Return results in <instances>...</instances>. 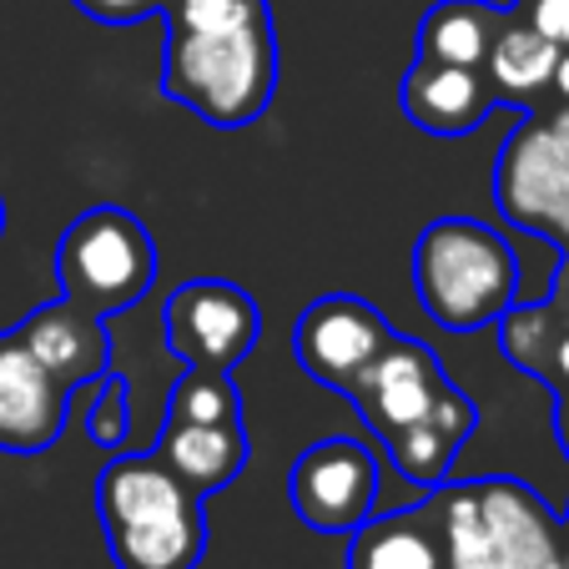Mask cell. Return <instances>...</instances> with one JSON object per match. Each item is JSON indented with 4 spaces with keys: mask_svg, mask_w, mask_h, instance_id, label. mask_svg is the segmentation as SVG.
<instances>
[{
    "mask_svg": "<svg viewBox=\"0 0 569 569\" xmlns=\"http://www.w3.org/2000/svg\"><path fill=\"white\" fill-rule=\"evenodd\" d=\"M0 232H6V202H0Z\"/></svg>",
    "mask_w": 569,
    "mask_h": 569,
    "instance_id": "30",
    "label": "cell"
},
{
    "mask_svg": "<svg viewBox=\"0 0 569 569\" xmlns=\"http://www.w3.org/2000/svg\"><path fill=\"white\" fill-rule=\"evenodd\" d=\"M398 107L429 137H469L489 111H495V91L483 81V71L469 66H443V61H413L398 87Z\"/></svg>",
    "mask_w": 569,
    "mask_h": 569,
    "instance_id": "13",
    "label": "cell"
},
{
    "mask_svg": "<svg viewBox=\"0 0 569 569\" xmlns=\"http://www.w3.org/2000/svg\"><path fill=\"white\" fill-rule=\"evenodd\" d=\"M443 383H449V378H443L433 348L419 343V338L393 333V343L363 368V378L348 388V398H353L358 419H363L378 439H388V433L419 423L423 413L433 409V398L443 393Z\"/></svg>",
    "mask_w": 569,
    "mask_h": 569,
    "instance_id": "10",
    "label": "cell"
},
{
    "mask_svg": "<svg viewBox=\"0 0 569 569\" xmlns=\"http://www.w3.org/2000/svg\"><path fill=\"white\" fill-rule=\"evenodd\" d=\"M167 348L187 368H227L232 373L262 338V312L227 278H192L161 308Z\"/></svg>",
    "mask_w": 569,
    "mask_h": 569,
    "instance_id": "6",
    "label": "cell"
},
{
    "mask_svg": "<svg viewBox=\"0 0 569 569\" xmlns=\"http://www.w3.org/2000/svg\"><path fill=\"white\" fill-rule=\"evenodd\" d=\"M505 16L509 11H499L489 0H439L419 26V56L423 61L479 71L499 36V26H505Z\"/></svg>",
    "mask_w": 569,
    "mask_h": 569,
    "instance_id": "19",
    "label": "cell"
},
{
    "mask_svg": "<svg viewBox=\"0 0 569 569\" xmlns=\"http://www.w3.org/2000/svg\"><path fill=\"white\" fill-rule=\"evenodd\" d=\"M288 499L312 535H353L378 505V459L358 439H318L298 453Z\"/></svg>",
    "mask_w": 569,
    "mask_h": 569,
    "instance_id": "7",
    "label": "cell"
},
{
    "mask_svg": "<svg viewBox=\"0 0 569 569\" xmlns=\"http://www.w3.org/2000/svg\"><path fill=\"white\" fill-rule=\"evenodd\" d=\"M549 298L569 312V252H565V262H559V272H555V292H549Z\"/></svg>",
    "mask_w": 569,
    "mask_h": 569,
    "instance_id": "28",
    "label": "cell"
},
{
    "mask_svg": "<svg viewBox=\"0 0 569 569\" xmlns=\"http://www.w3.org/2000/svg\"><path fill=\"white\" fill-rule=\"evenodd\" d=\"M545 131H549V137H555V147L565 151V161H569V107H565V101H559V111L545 121Z\"/></svg>",
    "mask_w": 569,
    "mask_h": 569,
    "instance_id": "25",
    "label": "cell"
},
{
    "mask_svg": "<svg viewBox=\"0 0 569 569\" xmlns=\"http://www.w3.org/2000/svg\"><path fill=\"white\" fill-rule=\"evenodd\" d=\"M278 91V36L272 21L227 31H167L161 97H172L217 131H237L268 111Z\"/></svg>",
    "mask_w": 569,
    "mask_h": 569,
    "instance_id": "3",
    "label": "cell"
},
{
    "mask_svg": "<svg viewBox=\"0 0 569 569\" xmlns=\"http://www.w3.org/2000/svg\"><path fill=\"white\" fill-rule=\"evenodd\" d=\"M495 202L525 232H539L569 252V161L545 131V121H525L505 141L495 167Z\"/></svg>",
    "mask_w": 569,
    "mask_h": 569,
    "instance_id": "8",
    "label": "cell"
},
{
    "mask_svg": "<svg viewBox=\"0 0 569 569\" xmlns=\"http://www.w3.org/2000/svg\"><path fill=\"white\" fill-rule=\"evenodd\" d=\"M97 515L117 569H197L207 555V509L167 463L111 459L97 479Z\"/></svg>",
    "mask_w": 569,
    "mask_h": 569,
    "instance_id": "2",
    "label": "cell"
},
{
    "mask_svg": "<svg viewBox=\"0 0 569 569\" xmlns=\"http://www.w3.org/2000/svg\"><path fill=\"white\" fill-rule=\"evenodd\" d=\"M167 31H227V26L272 21L268 0H167L161 6Z\"/></svg>",
    "mask_w": 569,
    "mask_h": 569,
    "instance_id": "21",
    "label": "cell"
},
{
    "mask_svg": "<svg viewBox=\"0 0 569 569\" xmlns=\"http://www.w3.org/2000/svg\"><path fill=\"white\" fill-rule=\"evenodd\" d=\"M473 423H479V413H473L469 393H459L453 383H443V393L433 398V409L423 413L419 423H409V429H398V433L383 439L388 459H393V469L409 483H419V489H439V483L449 479L459 449L469 443Z\"/></svg>",
    "mask_w": 569,
    "mask_h": 569,
    "instance_id": "14",
    "label": "cell"
},
{
    "mask_svg": "<svg viewBox=\"0 0 569 569\" xmlns=\"http://www.w3.org/2000/svg\"><path fill=\"white\" fill-rule=\"evenodd\" d=\"M167 423H242V398L227 368H187L172 388Z\"/></svg>",
    "mask_w": 569,
    "mask_h": 569,
    "instance_id": "20",
    "label": "cell"
},
{
    "mask_svg": "<svg viewBox=\"0 0 569 569\" xmlns=\"http://www.w3.org/2000/svg\"><path fill=\"white\" fill-rule=\"evenodd\" d=\"M499 348L519 373L545 378L555 393L569 388V312L549 302H515L499 318Z\"/></svg>",
    "mask_w": 569,
    "mask_h": 569,
    "instance_id": "17",
    "label": "cell"
},
{
    "mask_svg": "<svg viewBox=\"0 0 569 569\" xmlns=\"http://www.w3.org/2000/svg\"><path fill=\"white\" fill-rule=\"evenodd\" d=\"M348 569H449L443 565V535L433 505L393 509V515L363 519L348 535Z\"/></svg>",
    "mask_w": 569,
    "mask_h": 569,
    "instance_id": "16",
    "label": "cell"
},
{
    "mask_svg": "<svg viewBox=\"0 0 569 569\" xmlns=\"http://www.w3.org/2000/svg\"><path fill=\"white\" fill-rule=\"evenodd\" d=\"M549 91H555V97L569 107V51H559V61H555V81H549Z\"/></svg>",
    "mask_w": 569,
    "mask_h": 569,
    "instance_id": "26",
    "label": "cell"
},
{
    "mask_svg": "<svg viewBox=\"0 0 569 569\" xmlns=\"http://www.w3.org/2000/svg\"><path fill=\"white\" fill-rule=\"evenodd\" d=\"M56 278H61V298L107 318L147 298V288L157 282V248L127 207H91L66 227L56 248Z\"/></svg>",
    "mask_w": 569,
    "mask_h": 569,
    "instance_id": "5",
    "label": "cell"
},
{
    "mask_svg": "<svg viewBox=\"0 0 569 569\" xmlns=\"http://www.w3.org/2000/svg\"><path fill=\"white\" fill-rule=\"evenodd\" d=\"M559 525H565V559H569V515H565V519H559Z\"/></svg>",
    "mask_w": 569,
    "mask_h": 569,
    "instance_id": "29",
    "label": "cell"
},
{
    "mask_svg": "<svg viewBox=\"0 0 569 569\" xmlns=\"http://www.w3.org/2000/svg\"><path fill=\"white\" fill-rule=\"evenodd\" d=\"M71 6L101 26H137V21H147V16H161L167 0H71Z\"/></svg>",
    "mask_w": 569,
    "mask_h": 569,
    "instance_id": "24",
    "label": "cell"
},
{
    "mask_svg": "<svg viewBox=\"0 0 569 569\" xmlns=\"http://www.w3.org/2000/svg\"><path fill=\"white\" fill-rule=\"evenodd\" d=\"M87 433L101 443V449H121L131 433V383L117 373L97 378V403L87 413Z\"/></svg>",
    "mask_w": 569,
    "mask_h": 569,
    "instance_id": "22",
    "label": "cell"
},
{
    "mask_svg": "<svg viewBox=\"0 0 569 569\" xmlns=\"http://www.w3.org/2000/svg\"><path fill=\"white\" fill-rule=\"evenodd\" d=\"M555 61H559V46H549L545 36L529 31L525 21L505 16V26H499V36L479 71H483V81H489V91H495V101L535 107L549 91V81H555Z\"/></svg>",
    "mask_w": 569,
    "mask_h": 569,
    "instance_id": "18",
    "label": "cell"
},
{
    "mask_svg": "<svg viewBox=\"0 0 569 569\" xmlns=\"http://www.w3.org/2000/svg\"><path fill=\"white\" fill-rule=\"evenodd\" d=\"M419 302L449 333H479L519 302V258L495 227L473 217H439L413 248Z\"/></svg>",
    "mask_w": 569,
    "mask_h": 569,
    "instance_id": "4",
    "label": "cell"
},
{
    "mask_svg": "<svg viewBox=\"0 0 569 569\" xmlns=\"http://www.w3.org/2000/svg\"><path fill=\"white\" fill-rule=\"evenodd\" d=\"M515 21H525L529 31H539L549 46L569 51V0H515L509 6Z\"/></svg>",
    "mask_w": 569,
    "mask_h": 569,
    "instance_id": "23",
    "label": "cell"
},
{
    "mask_svg": "<svg viewBox=\"0 0 569 569\" xmlns=\"http://www.w3.org/2000/svg\"><path fill=\"white\" fill-rule=\"evenodd\" d=\"M388 343H393L388 318L353 292L318 298L292 328V353L308 368V378L322 388H338V393H348Z\"/></svg>",
    "mask_w": 569,
    "mask_h": 569,
    "instance_id": "9",
    "label": "cell"
},
{
    "mask_svg": "<svg viewBox=\"0 0 569 569\" xmlns=\"http://www.w3.org/2000/svg\"><path fill=\"white\" fill-rule=\"evenodd\" d=\"M449 569H569L565 525L519 479H463L429 495Z\"/></svg>",
    "mask_w": 569,
    "mask_h": 569,
    "instance_id": "1",
    "label": "cell"
},
{
    "mask_svg": "<svg viewBox=\"0 0 569 569\" xmlns=\"http://www.w3.org/2000/svg\"><path fill=\"white\" fill-rule=\"evenodd\" d=\"M16 338H21L36 363L66 388L97 383L111 368V338H107V328H101V312H87L71 298L26 312Z\"/></svg>",
    "mask_w": 569,
    "mask_h": 569,
    "instance_id": "12",
    "label": "cell"
},
{
    "mask_svg": "<svg viewBox=\"0 0 569 569\" xmlns=\"http://www.w3.org/2000/svg\"><path fill=\"white\" fill-rule=\"evenodd\" d=\"M151 459L167 463L192 495H217L248 469V429L242 423H161Z\"/></svg>",
    "mask_w": 569,
    "mask_h": 569,
    "instance_id": "15",
    "label": "cell"
},
{
    "mask_svg": "<svg viewBox=\"0 0 569 569\" xmlns=\"http://www.w3.org/2000/svg\"><path fill=\"white\" fill-rule=\"evenodd\" d=\"M555 433H559V449H565L569 459V388L559 393V409H555Z\"/></svg>",
    "mask_w": 569,
    "mask_h": 569,
    "instance_id": "27",
    "label": "cell"
},
{
    "mask_svg": "<svg viewBox=\"0 0 569 569\" xmlns=\"http://www.w3.org/2000/svg\"><path fill=\"white\" fill-rule=\"evenodd\" d=\"M66 393L16 333L0 338V453H46L66 429Z\"/></svg>",
    "mask_w": 569,
    "mask_h": 569,
    "instance_id": "11",
    "label": "cell"
}]
</instances>
